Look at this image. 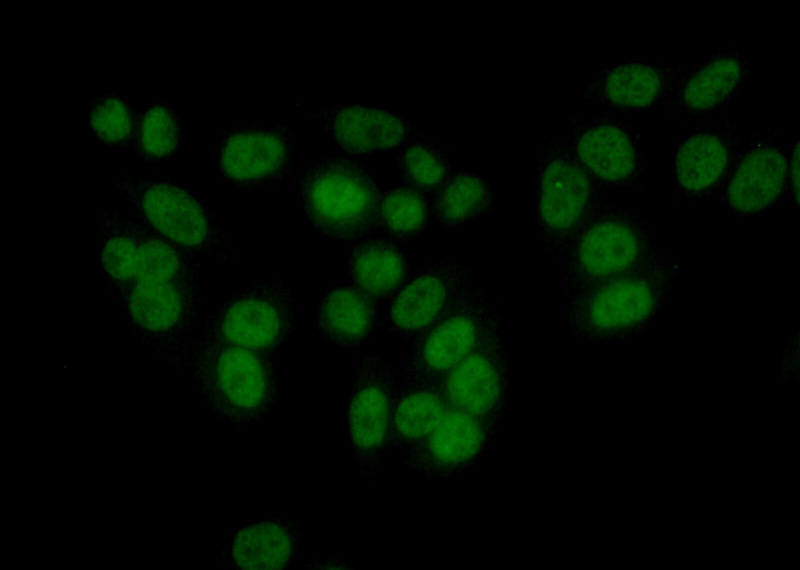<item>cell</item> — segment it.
<instances>
[{"instance_id":"obj_3","label":"cell","mask_w":800,"mask_h":570,"mask_svg":"<svg viewBox=\"0 0 800 570\" xmlns=\"http://www.w3.org/2000/svg\"><path fill=\"white\" fill-rule=\"evenodd\" d=\"M196 381L210 405L238 428L274 409L278 377L271 354L201 336L191 343Z\"/></svg>"},{"instance_id":"obj_17","label":"cell","mask_w":800,"mask_h":570,"mask_svg":"<svg viewBox=\"0 0 800 570\" xmlns=\"http://www.w3.org/2000/svg\"><path fill=\"white\" fill-rule=\"evenodd\" d=\"M752 69L749 57L735 47L687 66L664 102L674 114L709 113L725 105L743 86Z\"/></svg>"},{"instance_id":"obj_31","label":"cell","mask_w":800,"mask_h":570,"mask_svg":"<svg viewBox=\"0 0 800 570\" xmlns=\"http://www.w3.org/2000/svg\"><path fill=\"white\" fill-rule=\"evenodd\" d=\"M314 565H315L314 566L315 568H332V569L351 568L349 566H346V563H344L343 561L337 560V559H332V560H327V561H320L318 563L315 562Z\"/></svg>"},{"instance_id":"obj_8","label":"cell","mask_w":800,"mask_h":570,"mask_svg":"<svg viewBox=\"0 0 800 570\" xmlns=\"http://www.w3.org/2000/svg\"><path fill=\"white\" fill-rule=\"evenodd\" d=\"M500 323L486 292L470 284L432 325L410 340L398 381L436 384Z\"/></svg>"},{"instance_id":"obj_27","label":"cell","mask_w":800,"mask_h":570,"mask_svg":"<svg viewBox=\"0 0 800 570\" xmlns=\"http://www.w3.org/2000/svg\"><path fill=\"white\" fill-rule=\"evenodd\" d=\"M431 215L424 193L413 187H395L380 195L377 225L394 241H407L426 230Z\"/></svg>"},{"instance_id":"obj_15","label":"cell","mask_w":800,"mask_h":570,"mask_svg":"<svg viewBox=\"0 0 800 570\" xmlns=\"http://www.w3.org/2000/svg\"><path fill=\"white\" fill-rule=\"evenodd\" d=\"M788 177V152L773 136L755 135L735 153L722 181L723 200L737 215L760 213L781 197Z\"/></svg>"},{"instance_id":"obj_14","label":"cell","mask_w":800,"mask_h":570,"mask_svg":"<svg viewBox=\"0 0 800 570\" xmlns=\"http://www.w3.org/2000/svg\"><path fill=\"white\" fill-rule=\"evenodd\" d=\"M470 285V273L454 261L423 266L393 293L385 306V328L412 340L432 325Z\"/></svg>"},{"instance_id":"obj_11","label":"cell","mask_w":800,"mask_h":570,"mask_svg":"<svg viewBox=\"0 0 800 570\" xmlns=\"http://www.w3.org/2000/svg\"><path fill=\"white\" fill-rule=\"evenodd\" d=\"M449 408L474 416L498 430L510 403V360L502 323L437 383Z\"/></svg>"},{"instance_id":"obj_13","label":"cell","mask_w":800,"mask_h":570,"mask_svg":"<svg viewBox=\"0 0 800 570\" xmlns=\"http://www.w3.org/2000/svg\"><path fill=\"white\" fill-rule=\"evenodd\" d=\"M496 432L474 416L448 407L431 433L404 452V464L427 479L458 477L481 461Z\"/></svg>"},{"instance_id":"obj_2","label":"cell","mask_w":800,"mask_h":570,"mask_svg":"<svg viewBox=\"0 0 800 570\" xmlns=\"http://www.w3.org/2000/svg\"><path fill=\"white\" fill-rule=\"evenodd\" d=\"M678 269L673 256L658 251L626 274L567 296L569 331L590 343L618 341L637 334L662 308Z\"/></svg>"},{"instance_id":"obj_10","label":"cell","mask_w":800,"mask_h":570,"mask_svg":"<svg viewBox=\"0 0 800 570\" xmlns=\"http://www.w3.org/2000/svg\"><path fill=\"white\" fill-rule=\"evenodd\" d=\"M396 380L378 355L360 353L355 364L345 411L353 459L361 476L375 481L390 448Z\"/></svg>"},{"instance_id":"obj_4","label":"cell","mask_w":800,"mask_h":570,"mask_svg":"<svg viewBox=\"0 0 800 570\" xmlns=\"http://www.w3.org/2000/svg\"><path fill=\"white\" fill-rule=\"evenodd\" d=\"M113 185L129 212L162 238L197 256L235 260L230 238L190 189L167 178L127 174Z\"/></svg>"},{"instance_id":"obj_16","label":"cell","mask_w":800,"mask_h":570,"mask_svg":"<svg viewBox=\"0 0 800 570\" xmlns=\"http://www.w3.org/2000/svg\"><path fill=\"white\" fill-rule=\"evenodd\" d=\"M687 66L625 61L603 67L584 88L587 102L646 111L664 103Z\"/></svg>"},{"instance_id":"obj_18","label":"cell","mask_w":800,"mask_h":570,"mask_svg":"<svg viewBox=\"0 0 800 570\" xmlns=\"http://www.w3.org/2000/svg\"><path fill=\"white\" fill-rule=\"evenodd\" d=\"M735 126L728 123L702 125L677 141L673 153V175L680 194L697 198L723 181L736 153Z\"/></svg>"},{"instance_id":"obj_7","label":"cell","mask_w":800,"mask_h":570,"mask_svg":"<svg viewBox=\"0 0 800 570\" xmlns=\"http://www.w3.org/2000/svg\"><path fill=\"white\" fill-rule=\"evenodd\" d=\"M537 230L551 257H564L604 189L564 141L547 138L537 155Z\"/></svg>"},{"instance_id":"obj_1","label":"cell","mask_w":800,"mask_h":570,"mask_svg":"<svg viewBox=\"0 0 800 570\" xmlns=\"http://www.w3.org/2000/svg\"><path fill=\"white\" fill-rule=\"evenodd\" d=\"M112 297L144 342L160 349L186 347L201 316L199 256L141 222L136 270Z\"/></svg>"},{"instance_id":"obj_21","label":"cell","mask_w":800,"mask_h":570,"mask_svg":"<svg viewBox=\"0 0 800 570\" xmlns=\"http://www.w3.org/2000/svg\"><path fill=\"white\" fill-rule=\"evenodd\" d=\"M334 141L345 151L366 154L402 144L411 132L403 117L381 108L359 105L332 108L322 117Z\"/></svg>"},{"instance_id":"obj_9","label":"cell","mask_w":800,"mask_h":570,"mask_svg":"<svg viewBox=\"0 0 800 570\" xmlns=\"http://www.w3.org/2000/svg\"><path fill=\"white\" fill-rule=\"evenodd\" d=\"M296 301L281 280L252 282L204 318V334L223 343L273 354L295 328Z\"/></svg>"},{"instance_id":"obj_30","label":"cell","mask_w":800,"mask_h":570,"mask_svg":"<svg viewBox=\"0 0 800 570\" xmlns=\"http://www.w3.org/2000/svg\"><path fill=\"white\" fill-rule=\"evenodd\" d=\"M795 204L799 200V141L795 140L791 151L788 152V177Z\"/></svg>"},{"instance_id":"obj_26","label":"cell","mask_w":800,"mask_h":570,"mask_svg":"<svg viewBox=\"0 0 800 570\" xmlns=\"http://www.w3.org/2000/svg\"><path fill=\"white\" fill-rule=\"evenodd\" d=\"M183 143V122L175 107L167 102L147 106L138 116L131 150L147 164L172 159Z\"/></svg>"},{"instance_id":"obj_29","label":"cell","mask_w":800,"mask_h":570,"mask_svg":"<svg viewBox=\"0 0 800 570\" xmlns=\"http://www.w3.org/2000/svg\"><path fill=\"white\" fill-rule=\"evenodd\" d=\"M401 172L411 187L425 195L433 194L451 175L444 155L424 143L411 144L401 156Z\"/></svg>"},{"instance_id":"obj_6","label":"cell","mask_w":800,"mask_h":570,"mask_svg":"<svg viewBox=\"0 0 800 570\" xmlns=\"http://www.w3.org/2000/svg\"><path fill=\"white\" fill-rule=\"evenodd\" d=\"M298 195L313 229L326 238L361 240L378 227L380 193L359 164L340 157L320 160L303 171Z\"/></svg>"},{"instance_id":"obj_19","label":"cell","mask_w":800,"mask_h":570,"mask_svg":"<svg viewBox=\"0 0 800 570\" xmlns=\"http://www.w3.org/2000/svg\"><path fill=\"white\" fill-rule=\"evenodd\" d=\"M214 157L224 179L238 186L256 187L274 183L286 173L290 148L274 131L234 129L219 141Z\"/></svg>"},{"instance_id":"obj_23","label":"cell","mask_w":800,"mask_h":570,"mask_svg":"<svg viewBox=\"0 0 800 570\" xmlns=\"http://www.w3.org/2000/svg\"><path fill=\"white\" fill-rule=\"evenodd\" d=\"M447 409L437 384L398 381L390 447L405 452L416 446L431 433Z\"/></svg>"},{"instance_id":"obj_12","label":"cell","mask_w":800,"mask_h":570,"mask_svg":"<svg viewBox=\"0 0 800 570\" xmlns=\"http://www.w3.org/2000/svg\"><path fill=\"white\" fill-rule=\"evenodd\" d=\"M569 126L564 142L603 188H629L639 183L642 155L631 126L601 115L572 118Z\"/></svg>"},{"instance_id":"obj_20","label":"cell","mask_w":800,"mask_h":570,"mask_svg":"<svg viewBox=\"0 0 800 570\" xmlns=\"http://www.w3.org/2000/svg\"><path fill=\"white\" fill-rule=\"evenodd\" d=\"M302 533L297 522L284 518L250 522L230 533L222 557L234 569H286L298 556Z\"/></svg>"},{"instance_id":"obj_24","label":"cell","mask_w":800,"mask_h":570,"mask_svg":"<svg viewBox=\"0 0 800 570\" xmlns=\"http://www.w3.org/2000/svg\"><path fill=\"white\" fill-rule=\"evenodd\" d=\"M350 271L353 284L368 295L393 294L406 278V254L389 237L368 236L353 248Z\"/></svg>"},{"instance_id":"obj_28","label":"cell","mask_w":800,"mask_h":570,"mask_svg":"<svg viewBox=\"0 0 800 570\" xmlns=\"http://www.w3.org/2000/svg\"><path fill=\"white\" fill-rule=\"evenodd\" d=\"M138 125L132 106L114 94L97 98L89 107V126L95 139L106 148L131 149Z\"/></svg>"},{"instance_id":"obj_25","label":"cell","mask_w":800,"mask_h":570,"mask_svg":"<svg viewBox=\"0 0 800 570\" xmlns=\"http://www.w3.org/2000/svg\"><path fill=\"white\" fill-rule=\"evenodd\" d=\"M494 189L489 181L472 172L451 174L434 193L432 214L447 229L467 223L494 205Z\"/></svg>"},{"instance_id":"obj_5","label":"cell","mask_w":800,"mask_h":570,"mask_svg":"<svg viewBox=\"0 0 800 570\" xmlns=\"http://www.w3.org/2000/svg\"><path fill=\"white\" fill-rule=\"evenodd\" d=\"M657 252L642 218L606 199L579 229L565 253V295L626 274Z\"/></svg>"},{"instance_id":"obj_22","label":"cell","mask_w":800,"mask_h":570,"mask_svg":"<svg viewBox=\"0 0 800 570\" xmlns=\"http://www.w3.org/2000/svg\"><path fill=\"white\" fill-rule=\"evenodd\" d=\"M375 321L373 297L348 283L328 289L315 312L318 335L325 342L344 350H353L365 343Z\"/></svg>"}]
</instances>
